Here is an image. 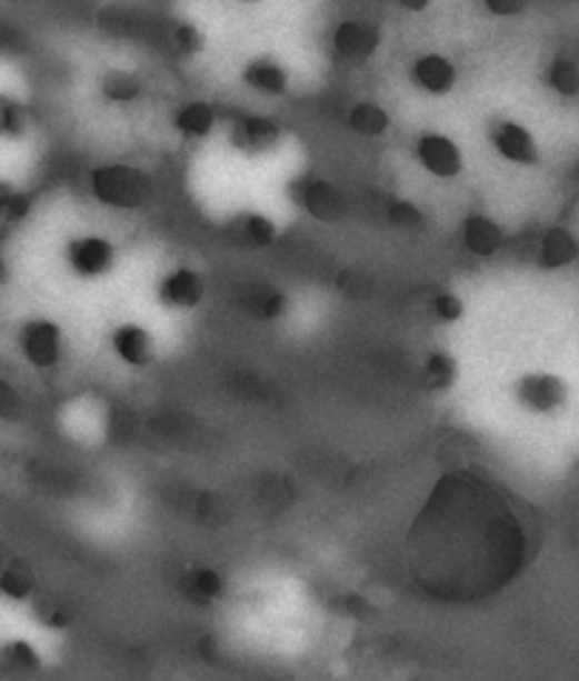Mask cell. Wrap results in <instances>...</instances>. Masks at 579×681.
Returning a JSON list of instances; mask_svg holds the SVG:
<instances>
[{
  "mask_svg": "<svg viewBox=\"0 0 579 681\" xmlns=\"http://www.w3.org/2000/svg\"><path fill=\"white\" fill-rule=\"evenodd\" d=\"M515 548V517L497 485L463 471L443 478L415 522L409 557L418 580L438 591H483Z\"/></svg>",
  "mask_w": 579,
  "mask_h": 681,
  "instance_id": "6da1fadb",
  "label": "cell"
},
{
  "mask_svg": "<svg viewBox=\"0 0 579 681\" xmlns=\"http://www.w3.org/2000/svg\"><path fill=\"white\" fill-rule=\"evenodd\" d=\"M91 182H94L97 199L106 204H114V208H140L148 199V193H151L148 179L140 171H134V168H100Z\"/></svg>",
  "mask_w": 579,
  "mask_h": 681,
  "instance_id": "7a4b0ae2",
  "label": "cell"
},
{
  "mask_svg": "<svg viewBox=\"0 0 579 681\" xmlns=\"http://www.w3.org/2000/svg\"><path fill=\"white\" fill-rule=\"evenodd\" d=\"M517 398L537 414H560L568 407L571 389L555 372H531L517 383Z\"/></svg>",
  "mask_w": 579,
  "mask_h": 681,
  "instance_id": "3957f363",
  "label": "cell"
},
{
  "mask_svg": "<svg viewBox=\"0 0 579 681\" xmlns=\"http://www.w3.org/2000/svg\"><path fill=\"white\" fill-rule=\"evenodd\" d=\"M491 140H495L497 151L517 166H537L540 162V148H537L535 137L517 122H497Z\"/></svg>",
  "mask_w": 579,
  "mask_h": 681,
  "instance_id": "277c9868",
  "label": "cell"
},
{
  "mask_svg": "<svg viewBox=\"0 0 579 681\" xmlns=\"http://www.w3.org/2000/svg\"><path fill=\"white\" fill-rule=\"evenodd\" d=\"M20 344L34 367H51L60 358V330L49 321H32L23 327Z\"/></svg>",
  "mask_w": 579,
  "mask_h": 681,
  "instance_id": "5b68a950",
  "label": "cell"
},
{
  "mask_svg": "<svg viewBox=\"0 0 579 681\" xmlns=\"http://www.w3.org/2000/svg\"><path fill=\"white\" fill-rule=\"evenodd\" d=\"M301 202H305L307 213L321 219V222H338L347 213L345 197L327 182H310L301 193Z\"/></svg>",
  "mask_w": 579,
  "mask_h": 681,
  "instance_id": "8992f818",
  "label": "cell"
},
{
  "mask_svg": "<svg viewBox=\"0 0 579 681\" xmlns=\"http://www.w3.org/2000/svg\"><path fill=\"white\" fill-rule=\"evenodd\" d=\"M418 153H420V162H423V166H427L432 173H438V177H455V173L460 171L458 148L446 140V137H438V134L423 137L418 146Z\"/></svg>",
  "mask_w": 579,
  "mask_h": 681,
  "instance_id": "52a82bcc",
  "label": "cell"
},
{
  "mask_svg": "<svg viewBox=\"0 0 579 681\" xmlns=\"http://www.w3.org/2000/svg\"><path fill=\"white\" fill-rule=\"evenodd\" d=\"M69 259L77 273L100 276L111 268L114 250H111L109 242H102V239H80V242H74L69 248Z\"/></svg>",
  "mask_w": 579,
  "mask_h": 681,
  "instance_id": "ba28073f",
  "label": "cell"
},
{
  "mask_svg": "<svg viewBox=\"0 0 579 681\" xmlns=\"http://www.w3.org/2000/svg\"><path fill=\"white\" fill-rule=\"evenodd\" d=\"M378 43V34L367 23H345L336 32V51L347 60L370 58Z\"/></svg>",
  "mask_w": 579,
  "mask_h": 681,
  "instance_id": "9c48e42d",
  "label": "cell"
},
{
  "mask_svg": "<svg viewBox=\"0 0 579 681\" xmlns=\"http://www.w3.org/2000/svg\"><path fill=\"white\" fill-rule=\"evenodd\" d=\"M579 256V244L566 228H551L542 236L540 261L542 268H566Z\"/></svg>",
  "mask_w": 579,
  "mask_h": 681,
  "instance_id": "30bf717a",
  "label": "cell"
},
{
  "mask_svg": "<svg viewBox=\"0 0 579 681\" xmlns=\"http://www.w3.org/2000/svg\"><path fill=\"white\" fill-rule=\"evenodd\" d=\"M160 296L166 304L193 307L202 299V281H199V276L191 273V270H177V273H171L166 279Z\"/></svg>",
  "mask_w": 579,
  "mask_h": 681,
  "instance_id": "8fae6325",
  "label": "cell"
},
{
  "mask_svg": "<svg viewBox=\"0 0 579 681\" xmlns=\"http://www.w3.org/2000/svg\"><path fill=\"white\" fill-rule=\"evenodd\" d=\"M114 347L131 367H146L151 361V338L140 327H122V330H117Z\"/></svg>",
  "mask_w": 579,
  "mask_h": 681,
  "instance_id": "7c38bea8",
  "label": "cell"
},
{
  "mask_svg": "<svg viewBox=\"0 0 579 681\" xmlns=\"http://www.w3.org/2000/svg\"><path fill=\"white\" fill-rule=\"evenodd\" d=\"M415 80H418L423 89L435 91V94H443V91L452 89L455 83V69L446 63L443 58H423L415 66Z\"/></svg>",
  "mask_w": 579,
  "mask_h": 681,
  "instance_id": "4fadbf2b",
  "label": "cell"
},
{
  "mask_svg": "<svg viewBox=\"0 0 579 681\" xmlns=\"http://www.w3.org/2000/svg\"><path fill=\"white\" fill-rule=\"evenodd\" d=\"M276 140V126L261 117H244L233 131V142L239 148H248V151H259V148H268Z\"/></svg>",
  "mask_w": 579,
  "mask_h": 681,
  "instance_id": "5bb4252c",
  "label": "cell"
},
{
  "mask_svg": "<svg viewBox=\"0 0 579 681\" xmlns=\"http://www.w3.org/2000/svg\"><path fill=\"white\" fill-rule=\"evenodd\" d=\"M466 248L478 256H491L500 248V228L483 217H471L466 222Z\"/></svg>",
  "mask_w": 579,
  "mask_h": 681,
  "instance_id": "9a60e30c",
  "label": "cell"
},
{
  "mask_svg": "<svg viewBox=\"0 0 579 681\" xmlns=\"http://www.w3.org/2000/svg\"><path fill=\"white\" fill-rule=\"evenodd\" d=\"M242 307L248 312H253V316H259V319H276L281 312V307H284V299H281L276 290H270V287H244L242 293Z\"/></svg>",
  "mask_w": 579,
  "mask_h": 681,
  "instance_id": "2e32d148",
  "label": "cell"
},
{
  "mask_svg": "<svg viewBox=\"0 0 579 681\" xmlns=\"http://www.w3.org/2000/svg\"><path fill=\"white\" fill-rule=\"evenodd\" d=\"M548 86L560 97H577L579 94V66L568 58H557L548 66L546 74Z\"/></svg>",
  "mask_w": 579,
  "mask_h": 681,
  "instance_id": "e0dca14e",
  "label": "cell"
},
{
  "mask_svg": "<svg viewBox=\"0 0 579 681\" xmlns=\"http://www.w3.org/2000/svg\"><path fill=\"white\" fill-rule=\"evenodd\" d=\"M244 80H248L250 86H256L259 91H268V94H281L287 86L284 71L273 63H253L244 71Z\"/></svg>",
  "mask_w": 579,
  "mask_h": 681,
  "instance_id": "ac0fdd59",
  "label": "cell"
},
{
  "mask_svg": "<svg viewBox=\"0 0 579 681\" xmlns=\"http://www.w3.org/2000/svg\"><path fill=\"white\" fill-rule=\"evenodd\" d=\"M26 131V111L12 97L0 94V137H20Z\"/></svg>",
  "mask_w": 579,
  "mask_h": 681,
  "instance_id": "d6986e66",
  "label": "cell"
},
{
  "mask_svg": "<svg viewBox=\"0 0 579 681\" xmlns=\"http://www.w3.org/2000/svg\"><path fill=\"white\" fill-rule=\"evenodd\" d=\"M177 126L182 128L186 134L202 137L208 134L210 126H213V111H210L208 106H202V102H193V106H188V109L177 117Z\"/></svg>",
  "mask_w": 579,
  "mask_h": 681,
  "instance_id": "ffe728a7",
  "label": "cell"
},
{
  "mask_svg": "<svg viewBox=\"0 0 579 681\" xmlns=\"http://www.w3.org/2000/svg\"><path fill=\"white\" fill-rule=\"evenodd\" d=\"M350 122L356 131H361V134L376 137L387 128V114H383L381 109H376V106H358V109L352 111Z\"/></svg>",
  "mask_w": 579,
  "mask_h": 681,
  "instance_id": "44dd1931",
  "label": "cell"
},
{
  "mask_svg": "<svg viewBox=\"0 0 579 681\" xmlns=\"http://www.w3.org/2000/svg\"><path fill=\"white\" fill-rule=\"evenodd\" d=\"M455 378V361L446 355H432L427 361V383L432 389L449 387Z\"/></svg>",
  "mask_w": 579,
  "mask_h": 681,
  "instance_id": "7402d4cb",
  "label": "cell"
},
{
  "mask_svg": "<svg viewBox=\"0 0 579 681\" xmlns=\"http://www.w3.org/2000/svg\"><path fill=\"white\" fill-rule=\"evenodd\" d=\"M338 287H341L350 299H370L372 296V281L363 273H356V270H347V273L338 276Z\"/></svg>",
  "mask_w": 579,
  "mask_h": 681,
  "instance_id": "603a6c76",
  "label": "cell"
},
{
  "mask_svg": "<svg viewBox=\"0 0 579 681\" xmlns=\"http://www.w3.org/2000/svg\"><path fill=\"white\" fill-rule=\"evenodd\" d=\"M3 591L9 593V597H26L29 593V588H32V577H29V571H26L23 565H12L7 571V577H3Z\"/></svg>",
  "mask_w": 579,
  "mask_h": 681,
  "instance_id": "cb8c5ba5",
  "label": "cell"
},
{
  "mask_svg": "<svg viewBox=\"0 0 579 681\" xmlns=\"http://www.w3.org/2000/svg\"><path fill=\"white\" fill-rule=\"evenodd\" d=\"M102 89H106V94H109L111 100H134L140 86H137V80H131L128 74H111Z\"/></svg>",
  "mask_w": 579,
  "mask_h": 681,
  "instance_id": "d4e9b609",
  "label": "cell"
},
{
  "mask_svg": "<svg viewBox=\"0 0 579 681\" xmlns=\"http://www.w3.org/2000/svg\"><path fill=\"white\" fill-rule=\"evenodd\" d=\"M26 211H29V199L20 197V193H12L0 182V213L9 219H20L26 217Z\"/></svg>",
  "mask_w": 579,
  "mask_h": 681,
  "instance_id": "484cf974",
  "label": "cell"
},
{
  "mask_svg": "<svg viewBox=\"0 0 579 681\" xmlns=\"http://www.w3.org/2000/svg\"><path fill=\"white\" fill-rule=\"evenodd\" d=\"M244 236H248V242L264 248V244L273 242V224H270L264 217H248V222H244Z\"/></svg>",
  "mask_w": 579,
  "mask_h": 681,
  "instance_id": "4316f807",
  "label": "cell"
},
{
  "mask_svg": "<svg viewBox=\"0 0 579 681\" xmlns=\"http://www.w3.org/2000/svg\"><path fill=\"white\" fill-rule=\"evenodd\" d=\"M389 222L401 224V228H418V224L423 222V217H420L418 208H412L409 202H395L392 208H389Z\"/></svg>",
  "mask_w": 579,
  "mask_h": 681,
  "instance_id": "83f0119b",
  "label": "cell"
},
{
  "mask_svg": "<svg viewBox=\"0 0 579 681\" xmlns=\"http://www.w3.org/2000/svg\"><path fill=\"white\" fill-rule=\"evenodd\" d=\"M438 316L440 319H446V321H455V319H460V312H463V304H460L458 299H455V296H449V293H443V296H438Z\"/></svg>",
  "mask_w": 579,
  "mask_h": 681,
  "instance_id": "f1b7e54d",
  "label": "cell"
},
{
  "mask_svg": "<svg viewBox=\"0 0 579 681\" xmlns=\"http://www.w3.org/2000/svg\"><path fill=\"white\" fill-rule=\"evenodd\" d=\"M18 395H14V389L9 387L7 381H0V418H12L14 412H18Z\"/></svg>",
  "mask_w": 579,
  "mask_h": 681,
  "instance_id": "f546056e",
  "label": "cell"
},
{
  "mask_svg": "<svg viewBox=\"0 0 579 681\" xmlns=\"http://www.w3.org/2000/svg\"><path fill=\"white\" fill-rule=\"evenodd\" d=\"M177 43L186 51H199L202 49V34L193 32L191 26H179L177 29Z\"/></svg>",
  "mask_w": 579,
  "mask_h": 681,
  "instance_id": "4dcf8cb0",
  "label": "cell"
},
{
  "mask_svg": "<svg viewBox=\"0 0 579 681\" xmlns=\"http://www.w3.org/2000/svg\"><path fill=\"white\" fill-rule=\"evenodd\" d=\"M489 9L495 14H517L522 3H517V0H489Z\"/></svg>",
  "mask_w": 579,
  "mask_h": 681,
  "instance_id": "1f68e13d",
  "label": "cell"
}]
</instances>
